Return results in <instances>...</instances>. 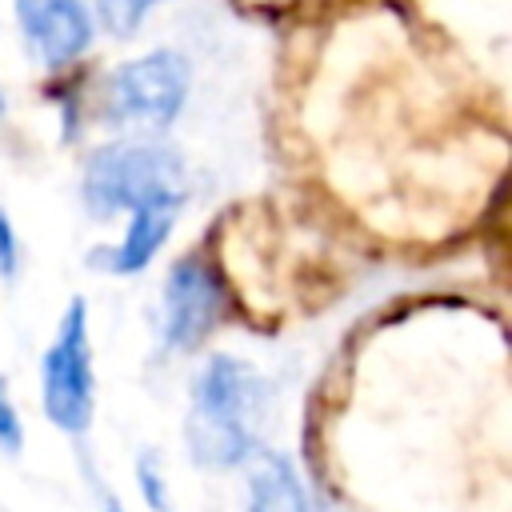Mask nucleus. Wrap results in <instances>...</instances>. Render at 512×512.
<instances>
[{
	"mask_svg": "<svg viewBox=\"0 0 512 512\" xmlns=\"http://www.w3.org/2000/svg\"><path fill=\"white\" fill-rule=\"evenodd\" d=\"M0 116H4V92H0Z\"/></svg>",
	"mask_w": 512,
	"mask_h": 512,
	"instance_id": "4468645a",
	"label": "nucleus"
},
{
	"mask_svg": "<svg viewBox=\"0 0 512 512\" xmlns=\"http://www.w3.org/2000/svg\"><path fill=\"white\" fill-rule=\"evenodd\" d=\"M0 448H4L8 456H16V452L24 448V428H20V416H16V408H12V396H8V388H4V380H0Z\"/></svg>",
	"mask_w": 512,
	"mask_h": 512,
	"instance_id": "9b49d317",
	"label": "nucleus"
},
{
	"mask_svg": "<svg viewBox=\"0 0 512 512\" xmlns=\"http://www.w3.org/2000/svg\"><path fill=\"white\" fill-rule=\"evenodd\" d=\"M104 512H124V508H120V504H108V508H104Z\"/></svg>",
	"mask_w": 512,
	"mask_h": 512,
	"instance_id": "ddd939ff",
	"label": "nucleus"
},
{
	"mask_svg": "<svg viewBox=\"0 0 512 512\" xmlns=\"http://www.w3.org/2000/svg\"><path fill=\"white\" fill-rule=\"evenodd\" d=\"M20 268V248H16V232H12V220L8 212L0 208V280H12Z\"/></svg>",
	"mask_w": 512,
	"mask_h": 512,
	"instance_id": "f8f14e48",
	"label": "nucleus"
},
{
	"mask_svg": "<svg viewBox=\"0 0 512 512\" xmlns=\"http://www.w3.org/2000/svg\"><path fill=\"white\" fill-rule=\"evenodd\" d=\"M192 84V68L180 52L172 48H156L148 56H136L128 64H120L108 76L104 88V112L112 124L120 128H144V132H160L176 120V112L184 108Z\"/></svg>",
	"mask_w": 512,
	"mask_h": 512,
	"instance_id": "7ed1b4c3",
	"label": "nucleus"
},
{
	"mask_svg": "<svg viewBox=\"0 0 512 512\" xmlns=\"http://www.w3.org/2000/svg\"><path fill=\"white\" fill-rule=\"evenodd\" d=\"M96 408V376L88 348V304L76 296L60 316L56 340L44 352V412L64 432H84Z\"/></svg>",
	"mask_w": 512,
	"mask_h": 512,
	"instance_id": "20e7f679",
	"label": "nucleus"
},
{
	"mask_svg": "<svg viewBox=\"0 0 512 512\" xmlns=\"http://www.w3.org/2000/svg\"><path fill=\"white\" fill-rule=\"evenodd\" d=\"M268 408L264 376L240 356H212L192 380L184 420L188 456L204 468H236L256 452Z\"/></svg>",
	"mask_w": 512,
	"mask_h": 512,
	"instance_id": "f257e3e1",
	"label": "nucleus"
},
{
	"mask_svg": "<svg viewBox=\"0 0 512 512\" xmlns=\"http://www.w3.org/2000/svg\"><path fill=\"white\" fill-rule=\"evenodd\" d=\"M176 212H180V208H172V204L136 208L128 232H124V240H120L116 248L92 252V264H100V268H108V272H116V276H128V272L148 268V260H152V256L160 252V244L168 240Z\"/></svg>",
	"mask_w": 512,
	"mask_h": 512,
	"instance_id": "0eeeda50",
	"label": "nucleus"
},
{
	"mask_svg": "<svg viewBox=\"0 0 512 512\" xmlns=\"http://www.w3.org/2000/svg\"><path fill=\"white\" fill-rule=\"evenodd\" d=\"M136 480H140V496H144L148 508H156V512H168V508H172V504H168L164 472H160V464H156L152 452H144V456L136 460Z\"/></svg>",
	"mask_w": 512,
	"mask_h": 512,
	"instance_id": "9d476101",
	"label": "nucleus"
},
{
	"mask_svg": "<svg viewBox=\"0 0 512 512\" xmlns=\"http://www.w3.org/2000/svg\"><path fill=\"white\" fill-rule=\"evenodd\" d=\"M188 196L184 160L164 144H104L88 156L84 168V204L92 216L136 212L148 204L180 208Z\"/></svg>",
	"mask_w": 512,
	"mask_h": 512,
	"instance_id": "f03ea898",
	"label": "nucleus"
},
{
	"mask_svg": "<svg viewBox=\"0 0 512 512\" xmlns=\"http://www.w3.org/2000/svg\"><path fill=\"white\" fill-rule=\"evenodd\" d=\"M96 4V20L108 24V32L128 36L140 28V20L148 16V8H156L160 0H92Z\"/></svg>",
	"mask_w": 512,
	"mask_h": 512,
	"instance_id": "1a4fd4ad",
	"label": "nucleus"
},
{
	"mask_svg": "<svg viewBox=\"0 0 512 512\" xmlns=\"http://www.w3.org/2000/svg\"><path fill=\"white\" fill-rule=\"evenodd\" d=\"M248 460H252V468H248V508L244 512H308L304 484H300L296 468L288 464V456L256 448Z\"/></svg>",
	"mask_w": 512,
	"mask_h": 512,
	"instance_id": "6e6552de",
	"label": "nucleus"
},
{
	"mask_svg": "<svg viewBox=\"0 0 512 512\" xmlns=\"http://www.w3.org/2000/svg\"><path fill=\"white\" fill-rule=\"evenodd\" d=\"M16 24L32 52L60 68L72 64L96 36V4L92 0H16Z\"/></svg>",
	"mask_w": 512,
	"mask_h": 512,
	"instance_id": "423d86ee",
	"label": "nucleus"
},
{
	"mask_svg": "<svg viewBox=\"0 0 512 512\" xmlns=\"http://www.w3.org/2000/svg\"><path fill=\"white\" fill-rule=\"evenodd\" d=\"M220 308H224V288L216 272L196 256L176 260L164 280V344L180 352L200 348L204 336L216 328Z\"/></svg>",
	"mask_w": 512,
	"mask_h": 512,
	"instance_id": "39448f33",
	"label": "nucleus"
}]
</instances>
